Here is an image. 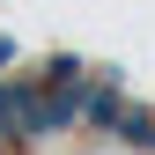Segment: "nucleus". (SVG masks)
I'll use <instances>...</instances> for the list:
<instances>
[{
	"label": "nucleus",
	"mask_w": 155,
	"mask_h": 155,
	"mask_svg": "<svg viewBox=\"0 0 155 155\" xmlns=\"http://www.w3.org/2000/svg\"><path fill=\"white\" fill-rule=\"evenodd\" d=\"M74 155H140V148H126V140H111V133H104V140H81Z\"/></svg>",
	"instance_id": "obj_1"
}]
</instances>
